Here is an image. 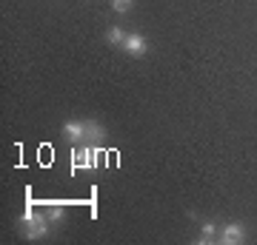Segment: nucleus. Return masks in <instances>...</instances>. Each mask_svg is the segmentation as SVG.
Instances as JSON below:
<instances>
[{
	"mask_svg": "<svg viewBox=\"0 0 257 245\" xmlns=\"http://www.w3.org/2000/svg\"><path fill=\"white\" fill-rule=\"evenodd\" d=\"M49 225H52L49 214H37L32 205L23 211V234H26L29 239H40V236H46L49 234Z\"/></svg>",
	"mask_w": 257,
	"mask_h": 245,
	"instance_id": "f257e3e1",
	"label": "nucleus"
},
{
	"mask_svg": "<svg viewBox=\"0 0 257 245\" xmlns=\"http://www.w3.org/2000/svg\"><path fill=\"white\" fill-rule=\"evenodd\" d=\"M63 134L69 140H92V137L103 134V128H97L92 120H69V123H63Z\"/></svg>",
	"mask_w": 257,
	"mask_h": 245,
	"instance_id": "f03ea898",
	"label": "nucleus"
},
{
	"mask_svg": "<svg viewBox=\"0 0 257 245\" xmlns=\"http://www.w3.org/2000/svg\"><path fill=\"white\" fill-rule=\"evenodd\" d=\"M103 157V151H97L94 145H83L72 154V171H89V168H97V160Z\"/></svg>",
	"mask_w": 257,
	"mask_h": 245,
	"instance_id": "7ed1b4c3",
	"label": "nucleus"
},
{
	"mask_svg": "<svg viewBox=\"0 0 257 245\" xmlns=\"http://www.w3.org/2000/svg\"><path fill=\"white\" fill-rule=\"evenodd\" d=\"M123 52L132 57H143L149 52V43H146V37L143 35H126V40H123Z\"/></svg>",
	"mask_w": 257,
	"mask_h": 245,
	"instance_id": "20e7f679",
	"label": "nucleus"
},
{
	"mask_svg": "<svg viewBox=\"0 0 257 245\" xmlns=\"http://www.w3.org/2000/svg\"><path fill=\"white\" fill-rule=\"evenodd\" d=\"M220 242L223 245H240V242H246V228L240 225V222H229V225L220 231Z\"/></svg>",
	"mask_w": 257,
	"mask_h": 245,
	"instance_id": "39448f33",
	"label": "nucleus"
},
{
	"mask_svg": "<svg viewBox=\"0 0 257 245\" xmlns=\"http://www.w3.org/2000/svg\"><path fill=\"white\" fill-rule=\"evenodd\" d=\"M200 231H203V234L197 236V245H209V242H214V234H217V225H214V222H203Z\"/></svg>",
	"mask_w": 257,
	"mask_h": 245,
	"instance_id": "423d86ee",
	"label": "nucleus"
},
{
	"mask_svg": "<svg viewBox=\"0 0 257 245\" xmlns=\"http://www.w3.org/2000/svg\"><path fill=\"white\" fill-rule=\"evenodd\" d=\"M106 40H109V43H123V40H126V32L120 26H111L109 32H106Z\"/></svg>",
	"mask_w": 257,
	"mask_h": 245,
	"instance_id": "0eeeda50",
	"label": "nucleus"
},
{
	"mask_svg": "<svg viewBox=\"0 0 257 245\" xmlns=\"http://www.w3.org/2000/svg\"><path fill=\"white\" fill-rule=\"evenodd\" d=\"M63 217H66L63 205H52V208H49V219H52V222H63Z\"/></svg>",
	"mask_w": 257,
	"mask_h": 245,
	"instance_id": "6e6552de",
	"label": "nucleus"
},
{
	"mask_svg": "<svg viewBox=\"0 0 257 245\" xmlns=\"http://www.w3.org/2000/svg\"><path fill=\"white\" fill-rule=\"evenodd\" d=\"M132 3H135V0H111V9L114 12H128L132 9Z\"/></svg>",
	"mask_w": 257,
	"mask_h": 245,
	"instance_id": "1a4fd4ad",
	"label": "nucleus"
}]
</instances>
